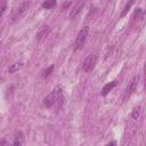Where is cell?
<instances>
[{
  "label": "cell",
  "mask_w": 146,
  "mask_h": 146,
  "mask_svg": "<svg viewBox=\"0 0 146 146\" xmlns=\"http://www.w3.org/2000/svg\"><path fill=\"white\" fill-rule=\"evenodd\" d=\"M58 96H59V90L58 89H54L44 99H43V105L46 107H51L58 99Z\"/></svg>",
  "instance_id": "obj_4"
},
{
  "label": "cell",
  "mask_w": 146,
  "mask_h": 146,
  "mask_svg": "<svg viewBox=\"0 0 146 146\" xmlns=\"http://www.w3.org/2000/svg\"><path fill=\"white\" fill-rule=\"evenodd\" d=\"M88 33H89V26H83L79 31V33L76 35V39H75V42H74V50H79L83 47L84 41L88 36Z\"/></svg>",
  "instance_id": "obj_2"
},
{
  "label": "cell",
  "mask_w": 146,
  "mask_h": 146,
  "mask_svg": "<svg viewBox=\"0 0 146 146\" xmlns=\"http://www.w3.org/2000/svg\"><path fill=\"white\" fill-rule=\"evenodd\" d=\"M145 145H146V144H145Z\"/></svg>",
  "instance_id": "obj_18"
},
{
  "label": "cell",
  "mask_w": 146,
  "mask_h": 146,
  "mask_svg": "<svg viewBox=\"0 0 146 146\" xmlns=\"http://www.w3.org/2000/svg\"><path fill=\"white\" fill-rule=\"evenodd\" d=\"M139 75H135L131 80H130V82L128 83V86H127V88H125V91H124V95H123V99L124 100H127L130 96H131V94L136 90V88H137V84H138V81H139Z\"/></svg>",
  "instance_id": "obj_3"
},
{
  "label": "cell",
  "mask_w": 146,
  "mask_h": 146,
  "mask_svg": "<svg viewBox=\"0 0 146 146\" xmlns=\"http://www.w3.org/2000/svg\"><path fill=\"white\" fill-rule=\"evenodd\" d=\"M144 82H145V87H146V64L144 66Z\"/></svg>",
  "instance_id": "obj_17"
},
{
  "label": "cell",
  "mask_w": 146,
  "mask_h": 146,
  "mask_svg": "<svg viewBox=\"0 0 146 146\" xmlns=\"http://www.w3.org/2000/svg\"><path fill=\"white\" fill-rule=\"evenodd\" d=\"M54 6H56V1H46V2L42 3V7L46 8V9L51 8V7H54Z\"/></svg>",
  "instance_id": "obj_14"
},
{
  "label": "cell",
  "mask_w": 146,
  "mask_h": 146,
  "mask_svg": "<svg viewBox=\"0 0 146 146\" xmlns=\"http://www.w3.org/2000/svg\"><path fill=\"white\" fill-rule=\"evenodd\" d=\"M29 7H30V2H27V1L22 2L18 7H16V8L11 11L10 17H9V22H10V23H14V22L21 19V18L26 14V11L29 10Z\"/></svg>",
  "instance_id": "obj_1"
},
{
  "label": "cell",
  "mask_w": 146,
  "mask_h": 146,
  "mask_svg": "<svg viewBox=\"0 0 146 146\" xmlns=\"http://www.w3.org/2000/svg\"><path fill=\"white\" fill-rule=\"evenodd\" d=\"M96 60H97V56L96 55H89L82 63V70L84 72H90L94 67H95V64H96Z\"/></svg>",
  "instance_id": "obj_5"
},
{
  "label": "cell",
  "mask_w": 146,
  "mask_h": 146,
  "mask_svg": "<svg viewBox=\"0 0 146 146\" xmlns=\"http://www.w3.org/2000/svg\"><path fill=\"white\" fill-rule=\"evenodd\" d=\"M54 67H55V66H54V65H51V66H49L48 68H46V70L42 72V74H41V78H42V79H47V78L50 75V73L52 72Z\"/></svg>",
  "instance_id": "obj_12"
},
{
  "label": "cell",
  "mask_w": 146,
  "mask_h": 146,
  "mask_svg": "<svg viewBox=\"0 0 146 146\" xmlns=\"http://www.w3.org/2000/svg\"><path fill=\"white\" fill-rule=\"evenodd\" d=\"M82 7H83V2H78V3H75V5L73 6V8L71 9V11H70V18H72V19L76 18V17L80 15V13H81Z\"/></svg>",
  "instance_id": "obj_6"
},
{
  "label": "cell",
  "mask_w": 146,
  "mask_h": 146,
  "mask_svg": "<svg viewBox=\"0 0 146 146\" xmlns=\"http://www.w3.org/2000/svg\"><path fill=\"white\" fill-rule=\"evenodd\" d=\"M6 7H7V3H6V2H3V3L1 5V15L5 13V10H6Z\"/></svg>",
  "instance_id": "obj_15"
},
{
  "label": "cell",
  "mask_w": 146,
  "mask_h": 146,
  "mask_svg": "<svg viewBox=\"0 0 146 146\" xmlns=\"http://www.w3.org/2000/svg\"><path fill=\"white\" fill-rule=\"evenodd\" d=\"M49 31H50L49 26H47V25L41 26V27H40V30H39V31H38V33H36V39H38V40H41L42 38L47 36V35H48V33H49Z\"/></svg>",
  "instance_id": "obj_8"
},
{
  "label": "cell",
  "mask_w": 146,
  "mask_h": 146,
  "mask_svg": "<svg viewBox=\"0 0 146 146\" xmlns=\"http://www.w3.org/2000/svg\"><path fill=\"white\" fill-rule=\"evenodd\" d=\"M135 3V1H130V2H128L127 5H125V7H124V9H123V11L121 13V17H123V16H125L127 15V13H128V10L130 9V7L132 6Z\"/></svg>",
  "instance_id": "obj_13"
},
{
  "label": "cell",
  "mask_w": 146,
  "mask_h": 146,
  "mask_svg": "<svg viewBox=\"0 0 146 146\" xmlns=\"http://www.w3.org/2000/svg\"><path fill=\"white\" fill-rule=\"evenodd\" d=\"M117 86V81H112V82H110V83H107V84H105L104 87H103V89H102V96H106L114 87H116Z\"/></svg>",
  "instance_id": "obj_7"
},
{
  "label": "cell",
  "mask_w": 146,
  "mask_h": 146,
  "mask_svg": "<svg viewBox=\"0 0 146 146\" xmlns=\"http://www.w3.org/2000/svg\"><path fill=\"white\" fill-rule=\"evenodd\" d=\"M105 146H116V141H115V140L110 141V143H108V144H106Z\"/></svg>",
  "instance_id": "obj_16"
},
{
  "label": "cell",
  "mask_w": 146,
  "mask_h": 146,
  "mask_svg": "<svg viewBox=\"0 0 146 146\" xmlns=\"http://www.w3.org/2000/svg\"><path fill=\"white\" fill-rule=\"evenodd\" d=\"M140 112H141V107H140V106H136V107H133V110H132V112H131V116H132V119L137 120V119L140 116Z\"/></svg>",
  "instance_id": "obj_11"
},
{
  "label": "cell",
  "mask_w": 146,
  "mask_h": 146,
  "mask_svg": "<svg viewBox=\"0 0 146 146\" xmlns=\"http://www.w3.org/2000/svg\"><path fill=\"white\" fill-rule=\"evenodd\" d=\"M22 67H23V63H22V62H16V63H14V64H11V65L9 66L8 71H9V73H15V72H17L18 70H21Z\"/></svg>",
  "instance_id": "obj_10"
},
{
  "label": "cell",
  "mask_w": 146,
  "mask_h": 146,
  "mask_svg": "<svg viewBox=\"0 0 146 146\" xmlns=\"http://www.w3.org/2000/svg\"><path fill=\"white\" fill-rule=\"evenodd\" d=\"M23 141H24V135L21 131H18L14 138L11 146H23Z\"/></svg>",
  "instance_id": "obj_9"
}]
</instances>
